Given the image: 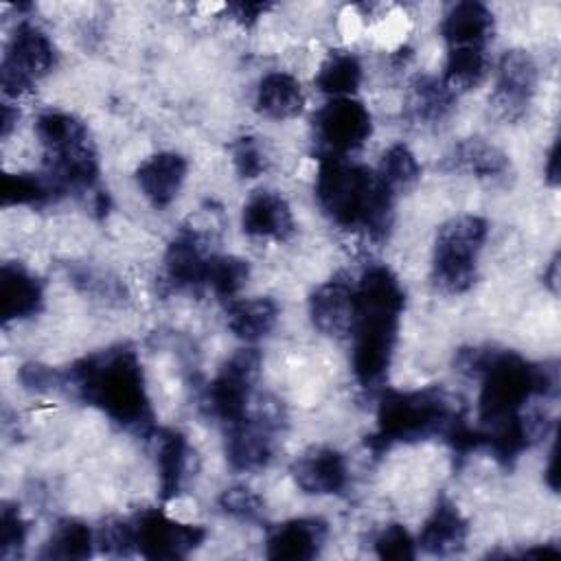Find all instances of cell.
<instances>
[{"instance_id":"37","label":"cell","mask_w":561,"mask_h":561,"mask_svg":"<svg viewBox=\"0 0 561 561\" xmlns=\"http://www.w3.org/2000/svg\"><path fill=\"white\" fill-rule=\"evenodd\" d=\"M232 162H234V169H237V173L241 178H256L267 167L265 153L261 151L259 142L254 138H250V136L239 138L232 145Z\"/></svg>"},{"instance_id":"38","label":"cell","mask_w":561,"mask_h":561,"mask_svg":"<svg viewBox=\"0 0 561 561\" xmlns=\"http://www.w3.org/2000/svg\"><path fill=\"white\" fill-rule=\"evenodd\" d=\"M20 379H22L24 388L39 392V390L57 388V383L61 381V375H57L53 368L42 366V364H26L20 370Z\"/></svg>"},{"instance_id":"9","label":"cell","mask_w":561,"mask_h":561,"mask_svg":"<svg viewBox=\"0 0 561 561\" xmlns=\"http://www.w3.org/2000/svg\"><path fill=\"white\" fill-rule=\"evenodd\" d=\"M313 125L327 156H346L348 151L359 149L373 131L370 112L364 107V103L351 96L331 99L327 105H322L313 118Z\"/></svg>"},{"instance_id":"20","label":"cell","mask_w":561,"mask_h":561,"mask_svg":"<svg viewBox=\"0 0 561 561\" xmlns=\"http://www.w3.org/2000/svg\"><path fill=\"white\" fill-rule=\"evenodd\" d=\"M493 33V15L480 2H458L454 4L440 24V35L449 48L471 46L484 48Z\"/></svg>"},{"instance_id":"18","label":"cell","mask_w":561,"mask_h":561,"mask_svg":"<svg viewBox=\"0 0 561 561\" xmlns=\"http://www.w3.org/2000/svg\"><path fill=\"white\" fill-rule=\"evenodd\" d=\"M186 178V160L180 153L162 151L136 169V182L153 208H167L180 193Z\"/></svg>"},{"instance_id":"26","label":"cell","mask_w":561,"mask_h":561,"mask_svg":"<svg viewBox=\"0 0 561 561\" xmlns=\"http://www.w3.org/2000/svg\"><path fill=\"white\" fill-rule=\"evenodd\" d=\"M456 94L443 83L438 77L421 75L410 85V101L408 110L416 121L434 123L445 118V114L451 110Z\"/></svg>"},{"instance_id":"12","label":"cell","mask_w":561,"mask_h":561,"mask_svg":"<svg viewBox=\"0 0 561 561\" xmlns=\"http://www.w3.org/2000/svg\"><path fill=\"white\" fill-rule=\"evenodd\" d=\"M537 88V64L526 50H506L497 64L493 103L506 118H517L528 107Z\"/></svg>"},{"instance_id":"31","label":"cell","mask_w":561,"mask_h":561,"mask_svg":"<svg viewBox=\"0 0 561 561\" xmlns=\"http://www.w3.org/2000/svg\"><path fill=\"white\" fill-rule=\"evenodd\" d=\"M59 193L48 178H37L31 173H7L0 184L2 206H33L53 199Z\"/></svg>"},{"instance_id":"13","label":"cell","mask_w":561,"mask_h":561,"mask_svg":"<svg viewBox=\"0 0 561 561\" xmlns=\"http://www.w3.org/2000/svg\"><path fill=\"white\" fill-rule=\"evenodd\" d=\"M309 313L318 331L331 337H344L353 331L357 302L355 285L344 276H335L320 285L309 300Z\"/></svg>"},{"instance_id":"7","label":"cell","mask_w":561,"mask_h":561,"mask_svg":"<svg viewBox=\"0 0 561 561\" xmlns=\"http://www.w3.org/2000/svg\"><path fill=\"white\" fill-rule=\"evenodd\" d=\"M53 66L55 48L48 35L31 22L18 24L2 57V92L15 99L26 94Z\"/></svg>"},{"instance_id":"21","label":"cell","mask_w":561,"mask_h":561,"mask_svg":"<svg viewBox=\"0 0 561 561\" xmlns=\"http://www.w3.org/2000/svg\"><path fill=\"white\" fill-rule=\"evenodd\" d=\"M42 305V287L24 267L4 263L0 270V316L2 322L24 320Z\"/></svg>"},{"instance_id":"27","label":"cell","mask_w":561,"mask_h":561,"mask_svg":"<svg viewBox=\"0 0 561 561\" xmlns=\"http://www.w3.org/2000/svg\"><path fill=\"white\" fill-rule=\"evenodd\" d=\"M359 81H362V66H359L357 57L346 50L331 53L322 61V66L316 75L318 90L333 99L351 96L359 88Z\"/></svg>"},{"instance_id":"39","label":"cell","mask_w":561,"mask_h":561,"mask_svg":"<svg viewBox=\"0 0 561 561\" xmlns=\"http://www.w3.org/2000/svg\"><path fill=\"white\" fill-rule=\"evenodd\" d=\"M267 4H261V2H237V4H230L228 11L232 13V18L237 22H241L243 26H250L259 20L261 13H265Z\"/></svg>"},{"instance_id":"16","label":"cell","mask_w":561,"mask_h":561,"mask_svg":"<svg viewBox=\"0 0 561 561\" xmlns=\"http://www.w3.org/2000/svg\"><path fill=\"white\" fill-rule=\"evenodd\" d=\"M241 226L250 237L285 241L294 234V215L283 195L274 191H256L243 206Z\"/></svg>"},{"instance_id":"30","label":"cell","mask_w":561,"mask_h":561,"mask_svg":"<svg viewBox=\"0 0 561 561\" xmlns=\"http://www.w3.org/2000/svg\"><path fill=\"white\" fill-rule=\"evenodd\" d=\"M250 265L239 256L210 254L204 276V287H208L219 298H230L243 287L248 280Z\"/></svg>"},{"instance_id":"28","label":"cell","mask_w":561,"mask_h":561,"mask_svg":"<svg viewBox=\"0 0 561 561\" xmlns=\"http://www.w3.org/2000/svg\"><path fill=\"white\" fill-rule=\"evenodd\" d=\"M484 75H486L484 48L458 46V48H449L440 79L454 94H458L476 88L484 79Z\"/></svg>"},{"instance_id":"15","label":"cell","mask_w":561,"mask_h":561,"mask_svg":"<svg viewBox=\"0 0 561 561\" xmlns=\"http://www.w3.org/2000/svg\"><path fill=\"white\" fill-rule=\"evenodd\" d=\"M210 254L195 230H182L164 252V283L171 289L204 287Z\"/></svg>"},{"instance_id":"3","label":"cell","mask_w":561,"mask_h":561,"mask_svg":"<svg viewBox=\"0 0 561 561\" xmlns=\"http://www.w3.org/2000/svg\"><path fill=\"white\" fill-rule=\"evenodd\" d=\"M68 379L79 394L125 427H145L151 421L145 379L136 353L118 346L79 359Z\"/></svg>"},{"instance_id":"24","label":"cell","mask_w":561,"mask_h":561,"mask_svg":"<svg viewBox=\"0 0 561 561\" xmlns=\"http://www.w3.org/2000/svg\"><path fill=\"white\" fill-rule=\"evenodd\" d=\"M447 160L451 169L473 173L476 178H482V180H497L508 171L506 153L480 138L462 140L460 145L454 147Z\"/></svg>"},{"instance_id":"14","label":"cell","mask_w":561,"mask_h":561,"mask_svg":"<svg viewBox=\"0 0 561 561\" xmlns=\"http://www.w3.org/2000/svg\"><path fill=\"white\" fill-rule=\"evenodd\" d=\"M291 476L309 495L340 493L348 480L344 456L331 447H311L300 454L291 465Z\"/></svg>"},{"instance_id":"40","label":"cell","mask_w":561,"mask_h":561,"mask_svg":"<svg viewBox=\"0 0 561 561\" xmlns=\"http://www.w3.org/2000/svg\"><path fill=\"white\" fill-rule=\"evenodd\" d=\"M546 180H548L550 186L559 184V142H554L550 147L548 162H546Z\"/></svg>"},{"instance_id":"44","label":"cell","mask_w":561,"mask_h":561,"mask_svg":"<svg viewBox=\"0 0 561 561\" xmlns=\"http://www.w3.org/2000/svg\"><path fill=\"white\" fill-rule=\"evenodd\" d=\"M557 267H559V263H557V259H554V261L550 263V272H548V276H550L548 283H550L552 289H557Z\"/></svg>"},{"instance_id":"5","label":"cell","mask_w":561,"mask_h":561,"mask_svg":"<svg viewBox=\"0 0 561 561\" xmlns=\"http://www.w3.org/2000/svg\"><path fill=\"white\" fill-rule=\"evenodd\" d=\"M454 421L449 401L440 388L414 392H383L377 408V434L370 438L375 449H383L399 440H419L438 430H447Z\"/></svg>"},{"instance_id":"6","label":"cell","mask_w":561,"mask_h":561,"mask_svg":"<svg viewBox=\"0 0 561 561\" xmlns=\"http://www.w3.org/2000/svg\"><path fill=\"white\" fill-rule=\"evenodd\" d=\"M486 232V221L476 215H460L438 230L432 259V278L438 289L462 294L476 283L478 254Z\"/></svg>"},{"instance_id":"36","label":"cell","mask_w":561,"mask_h":561,"mask_svg":"<svg viewBox=\"0 0 561 561\" xmlns=\"http://www.w3.org/2000/svg\"><path fill=\"white\" fill-rule=\"evenodd\" d=\"M375 550H377V557L381 559L405 561L414 557V541L401 524H390L375 539Z\"/></svg>"},{"instance_id":"4","label":"cell","mask_w":561,"mask_h":561,"mask_svg":"<svg viewBox=\"0 0 561 561\" xmlns=\"http://www.w3.org/2000/svg\"><path fill=\"white\" fill-rule=\"evenodd\" d=\"M550 388H554V379L548 368L530 366L515 353H493L482 370L480 421L493 427L522 412L533 394H548Z\"/></svg>"},{"instance_id":"43","label":"cell","mask_w":561,"mask_h":561,"mask_svg":"<svg viewBox=\"0 0 561 561\" xmlns=\"http://www.w3.org/2000/svg\"><path fill=\"white\" fill-rule=\"evenodd\" d=\"M557 454H554V449L550 451V465H548V484L552 486V489H557Z\"/></svg>"},{"instance_id":"19","label":"cell","mask_w":561,"mask_h":561,"mask_svg":"<svg viewBox=\"0 0 561 561\" xmlns=\"http://www.w3.org/2000/svg\"><path fill=\"white\" fill-rule=\"evenodd\" d=\"M469 535L467 519L458 511V506L449 500H438L430 517L425 519L419 543L425 552L436 557H449L465 548Z\"/></svg>"},{"instance_id":"35","label":"cell","mask_w":561,"mask_h":561,"mask_svg":"<svg viewBox=\"0 0 561 561\" xmlns=\"http://www.w3.org/2000/svg\"><path fill=\"white\" fill-rule=\"evenodd\" d=\"M99 543H101V550L112 557H129L138 552L134 524L121 522V519H112L101 528Z\"/></svg>"},{"instance_id":"17","label":"cell","mask_w":561,"mask_h":561,"mask_svg":"<svg viewBox=\"0 0 561 561\" xmlns=\"http://www.w3.org/2000/svg\"><path fill=\"white\" fill-rule=\"evenodd\" d=\"M327 524L316 517L289 519L267 537V557L276 561L313 559L327 541Z\"/></svg>"},{"instance_id":"42","label":"cell","mask_w":561,"mask_h":561,"mask_svg":"<svg viewBox=\"0 0 561 561\" xmlns=\"http://www.w3.org/2000/svg\"><path fill=\"white\" fill-rule=\"evenodd\" d=\"M559 550L557 548H548V546H539V548H533V550H526L524 557H557Z\"/></svg>"},{"instance_id":"25","label":"cell","mask_w":561,"mask_h":561,"mask_svg":"<svg viewBox=\"0 0 561 561\" xmlns=\"http://www.w3.org/2000/svg\"><path fill=\"white\" fill-rule=\"evenodd\" d=\"M188 469V443L175 430L160 432L158 440V478L162 500H171L180 493Z\"/></svg>"},{"instance_id":"33","label":"cell","mask_w":561,"mask_h":561,"mask_svg":"<svg viewBox=\"0 0 561 561\" xmlns=\"http://www.w3.org/2000/svg\"><path fill=\"white\" fill-rule=\"evenodd\" d=\"M26 541V522L20 515V508L13 504H2L0 511V557H18Z\"/></svg>"},{"instance_id":"8","label":"cell","mask_w":561,"mask_h":561,"mask_svg":"<svg viewBox=\"0 0 561 561\" xmlns=\"http://www.w3.org/2000/svg\"><path fill=\"white\" fill-rule=\"evenodd\" d=\"M261 370V353L256 348L237 351L217 373L206 390L208 412L226 425L248 416V401L252 386Z\"/></svg>"},{"instance_id":"2","label":"cell","mask_w":561,"mask_h":561,"mask_svg":"<svg viewBox=\"0 0 561 561\" xmlns=\"http://www.w3.org/2000/svg\"><path fill=\"white\" fill-rule=\"evenodd\" d=\"M316 197L342 228L364 230L373 239L386 237L390 228L392 191L375 171L346 156L324 153L316 175Z\"/></svg>"},{"instance_id":"11","label":"cell","mask_w":561,"mask_h":561,"mask_svg":"<svg viewBox=\"0 0 561 561\" xmlns=\"http://www.w3.org/2000/svg\"><path fill=\"white\" fill-rule=\"evenodd\" d=\"M280 423L278 410H261L256 419H241L228 425L226 456L234 471H261L272 460V434Z\"/></svg>"},{"instance_id":"34","label":"cell","mask_w":561,"mask_h":561,"mask_svg":"<svg viewBox=\"0 0 561 561\" xmlns=\"http://www.w3.org/2000/svg\"><path fill=\"white\" fill-rule=\"evenodd\" d=\"M219 506L228 515H232V517H237L241 522H256L261 517V513H263L261 497L254 491H250L248 486H230V489H226L219 495Z\"/></svg>"},{"instance_id":"10","label":"cell","mask_w":561,"mask_h":561,"mask_svg":"<svg viewBox=\"0 0 561 561\" xmlns=\"http://www.w3.org/2000/svg\"><path fill=\"white\" fill-rule=\"evenodd\" d=\"M131 524L136 548L147 559H182L206 537L199 526L180 524L153 508L142 511Z\"/></svg>"},{"instance_id":"23","label":"cell","mask_w":561,"mask_h":561,"mask_svg":"<svg viewBox=\"0 0 561 561\" xmlns=\"http://www.w3.org/2000/svg\"><path fill=\"white\" fill-rule=\"evenodd\" d=\"M278 318V307L272 298H243V300H230L226 309V322L228 329L245 340L256 342L265 337Z\"/></svg>"},{"instance_id":"29","label":"cell","mask_w":561,"mask_h":561,"mask_svg":"<svg viewBox=\"0 0 561 561\" xmlns=\"http://www.w3.org/2000/svg\"><path fill=\"white\" fill-rule=\"evenodd\" d=\"M92 554V530L77 519L61 522L42 550V559H88Z\"/></svg>"},{"instance_id":"32","label":"cell","mask_w":561,"mask_h":561,"mask_svg":"<svg viewBox=\"0 0 561 561\" xmlns=\"http://www.w3.org/2000/svg\"><path fill=\"white\" fill-rule=\"evenodd\" d=\"M419 162L414 158V153L405 147V145H392L379 164L377 175L381 178V182L394 193L397 188H405L412 182L419 180Z\"/></svg>"},{"instance_id":"1","label":"cell","mask_w":561,"mask_h":561,"mask_svg":"<svg viewBox=\"0 0 561 561\" xmlns=\"http://www.w3.org/2000/svg\"><path fill=\"white\" fill-rule=\"evenodd\" d=\"M353 373L364 388L377 386L390 366L405 296L386 265H373L355 285Z\"/></svg>"},{"instance_id":"22","label":"cell","mask_w":561,"mask_h":561,"mask_svg":"<svg viewBox=\"0 0 561 561\" xmlns=\"http://www.w3.org/2000/svg\"><path fill=\"white\" fill-rule=\"evenodd\" d=\"M305 96L296 77L287 72H270L259 81L256 110L276 121L294 118L302 112Z\"/></svg>"},{"instance_id":"41","label":"cell","mask_w":561,"mask_h":561,"mask_svg":"<svg viewBox=\"0 0 561 561\" xmlns=\"http://www.w3.org/2000/svg\"><path fill=\"white\" fill-rule=\"evenodd\" d=\"M15 121H18V110H11V105L4 103V105H2V136H4V138L9 136V131H11V127H13Z\"/></svg>"}]
</instances>
